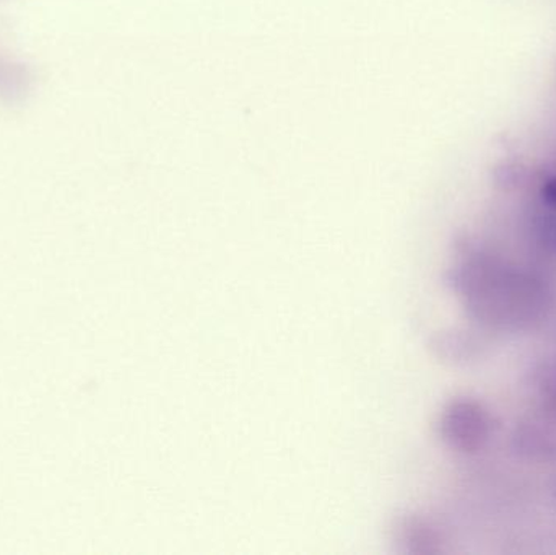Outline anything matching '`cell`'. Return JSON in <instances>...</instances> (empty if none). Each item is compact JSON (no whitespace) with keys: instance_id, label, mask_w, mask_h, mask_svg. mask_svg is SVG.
Returning a JSON list of instances; mask_svg holds the SVG:
<instances>
[{"instance_id":"6da1fadb","label":"cell","mask_w":556,"mask_h":555,"mask_svg":"<svg viewBox=\"0 0 556 555\" xmlns=\"http://www.w3.org/2000/svg\"><path fill=\"white\" fill-rule=\"evenodd\" d=\"M539 211L544 225H548L556 234V165L542 179L539 188Z\"/></svg>"}]
</instances>
